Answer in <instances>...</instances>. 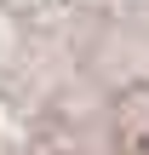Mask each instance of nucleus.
Listing matches in <instances>:
<instances>
[{
  "instance_id": "nucleus-1",
  "label": "nucleus",
  "mask_w": 149,
  "mask_h": 155,
  "mask_svg": "<svg viewBox=\"0 0 149 155\" xmlns=\"http://www.w3.org/2000/svg\"><path fill=\"white\" fill-rule=\"evenodd\" d=\"M132 12L138 0H0V155H149Z\"/></svg>"
}]
</instances>
